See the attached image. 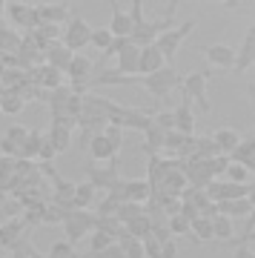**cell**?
Returning a JSON list of instances; mask_svg holds the SVG:
<instances>
[{
  "mask_svg": "<svg viewBox=\"0 0 255 258\" xmlns=\"http://www.w3.org/2000/svg\"><path fill=\"white\" fill-rule=\"evenodd\" d=\"M207 60L221 69H235V49L227 43H212V46H207Z\"/></svg>",
  "mask_w": 255,
  "mask_h": 258,
  "instance_id": "7",
  "label": "cell"
},
{
  "mask_svg": "<svg viewBox=\"0 0 255 258\" xmlns=\"http://www.w3.org/2000/svg\"><path fill=\"white\" fill-rule=\"evenodd\" d=\"M95 186L86 181V184H75V210H86L92 201H95Z\"/></svg>",
  "mask_w": 255,
  "mask_h": 258,
  "instance_id": "19",
  "label": "cell"
},
{
  "mask_svg": "<svg viewBox=\"0 0 255 258\" xmlns=\"http://www.w3.org/2000/svg\"><path fill=\"white\" fill-rule=\"evenodd\" d=\"M144 83V89H149V92L155 95V98H166V92H172V86H178V75H175L172 66H164L161 72L149 75Z\"/></svg>",
  "mask_w": 255,
  "mask_h": 258,
  "instance_id": "5",
  "label": "cell"
},
{
  "mask_svg": "<svg viewBox=\"0 0 255 258\" xmlns=\"http://www.w3.org/2000/svg\"><path fill=\"white\" fill-rule=\"evenodd\" d=\"M92 252H100V249H106V247H112V244H118V241L112 238V235H106V232H100V230H95L92 232Z\"/></svg>",
  "mask_w": 255,
  "mask_h": 258,
  "instance_id": "26",
  "label": "cell"
},
{
  "mask_svg": "<svg viewBox=\"0 0 255 258\" xmlns=\"http://www.w3.org/2000/svg\"><path fill=\"white\" fill-rule=\"evenodd\" d=\"M0 106H3V112H9V115H15V112H20V109H23V101H20L18 95H9V98H6V101L0 103Z\"/></svg>",
  "mask_w": 255,
  "mask_h": 258,
  "instance_id": "30",
  "label": "cell"
},
{
  "mask_svg": "<svg viewBox=\"0 0 255 258\" xmlns=\"http://www.w3.org/2000/svg\"><path fill=\"white\" fill-rule=\"evenodd\" d=\"M37 20L43 23V26H55L60 20L69 18V3H43V6H37Z\"/></svg>",
  "mask_w": 255,
  "mask_h": 258,
  "instance_id": "8",
  "label": "cell"
},
{
  "mask_svg": "<svg viewBox=\"0 0 255 258\" xmlns=\"http://www.w3.org/2000/svg\"><path fill=\"white\" fill-rule=\"evenodd\" d=\"M161 252H164V258H175V255H178L175 241H164V244H161Z\"/></svg>",
  "mask_w": 255,
  "mask_h": 258,
  "instance_id": "31",
  "label": "cell"
},
{
  "mask_svg": "<svg viewBox=\"0 0 255 258\" xmlns=\"http://www.w3.org/2000/svg\"><path fill=\"white\" fill-rule=\"evenodd\" d=\"M6 141H9L12 147L18 149V147H23L29 141V129H23V126H12L9 132H6Z\"/></svg>",
  "mask_w": 255,
  "mask_h": 258,
  "instance_id": "27",
  "label": "cell"
},
{
  "mask_svg": "<svg viewBox=\"0 0 255 258\" xmlns=\"http://www.w3.org/2000/svg\"><path fill=\"white\" fill-rule=\"evenodd\" d=\"M192 29H195V23H192V20H186V23H183V26H178V29L161 32V35H158V40H155V49L166 57V60H169V57H175V52L181 49V43L186 40V35H189Z\"/></svg>",
  "mask_w": 255,
  "mask_h": 258,
  "instance_id": "2",
  "label": "cell"
},
{
  "mask_svg": "<svg viewBox=\"0 0 255 258\" xmlns=\"http://www.w3.org/2000/svg\"><path fill=\"white\" fill-rule=\"evenodd\" d=\"M95 227H98V218L86 210H72L63 215V232H66V238H69V244L83 238L86 232H95Z\"/></svg>",
  "mask_w": 255,
  "mask_h": 258,
  "instance_id": "1",
  "label": "cell"
},
{
  "mask_svg": "<svg viewBox=\"0 0 255 258\" xmlns=\"http://www.w3.org/2000/svg\"><path fill=\"white\" fill-rule=\"evenodd\" d=\"M164 141H166V132L164 129H158L155 123L146 129V144H144V149L149 152V155H155L158 149H164Z\"/></svg>",
  "mask_w": 255,
  "mask_h": 258,
  "instance_id": "20",
  "label": "cell"
},
{
  "mask_svg": "<svg viewBox=\"0 0 255 258\" xmlns=\"http://www.w3.org/2000/svg\"><path fill=\"white\" fill-rule=\"evenodd\" d=\"M46 141H49V147L55 149V152H66V149L72 147V129L63 126V123H52Z\"/></svg>",
  "mask_w": 255,
  "mask_h": 258,
  "instance_id": "13",
  "label": "cell"
},
{
  "mask_svg": "<svg viewBox=\"0 0 255 258\" xmlns=\"http://www.w3.org/2000/svg\"><path fill=\"white\" fill-rule=\"evenodd\" d=\"M0 52L3 55H18L20 52V37L18 35H12L9 29H0Z\"/></svg>",
  "mask_w": 255,
  "mask_h": 258,
  "instance_id": "22",
  "label": "cell"
},
{
  "mask_svg": "<svg viewBox=\"0 0 255 258\" xmlns=\"http://www.w3.org/2000/svg\"><path fill=\"white\" fill-rule=\"evenodd\" d=\"M46 258H78V255H75V247L69 244V241H60V244L52 247V252H49Z\"/></svg>",
  "mask_w": 255,
  "mask_h": 258,
  "instance_id": "28",
  "label": "cell"
},
{
  "mask_svg": "<svg viewBox=\"0 0 255 258\" xmlns=\"http://www.w3.org/2000/svg\"><path fill=\"white\" fill-rule=\"evenodd\" d=\"M183 101H195L204 112H210V101H207V72H192L183 81Z\"/></svg>",
  "mask_w": 255,
  "mask_h": 258,
  "instance_id": "4",
  "label": "cell"
},
{
  "mask_svg": "<svg viewBox=\"0 0 255 258\" xmlns=\"http://www.w3.org/2000/svg\"><path fill=\"white\" fill-rule=\"evenodd\" d=\"M235 258H255V252H249L246 247H241V249L235 252Z\"/></svg>",
  "mask_w": 255,
  "mask_h": 258,
  "instance_id": "32",
  "label": "cell"
},
{
  "mask_svg": "<svg viewBox=\"0 0 255 258\" xmlns=\"http://www.w3.org/2000/svg\"><path fill=\"white\" fill-rule=\"evenodd\" d=\"M89 72H92V60L86 55H75L69 69H66V75L75 81V86H81V83L89 81Z\"/></svg>",
  "mask_w": 255,
  "mask_h": 258,
  "instance_id": "14",
  "label": "cell"
},
{
  "mask_svg": "<svg viewBox=\"0 0 255 258\" xmlns=\"http://www.w3.org/2000/svg\"><path fill=\"white\" fill-rule=\"evenodd\" d=\"M189 232H195L198 238H212V218H204V215H198V218H192Z\"/></svg>",
  "mask_w": 255,
  "mask_h": 258,
  "instance_id": "23",
  "label": "cell"
},
{
  "mask_svg": "<svg viewBox=\"0 0 255 258\" xmlns=\"http://www.w3.org/2000/svg\"><path fill=\"white\" fill-rule=\"evenodd\" d=\"M115 57H118V75H135L138 60H141V49H138L135 43L123 40V46H120V52Z\"/></svg>",
  "mask_w": 255,
  "mask_h": 258,
  "instance_id": "6",
  "label": "cell"
},
{
  "mask_svg": "<svg viewBox=\"0 0 255 258\" xmlns=\"http://www.w3.org/2000/svg\"><path fill=\"white\" fill-rule=\"evenodd\" d=\"M89 152H92V158H95V161H109V158H115V152H118V149L112 147L103 135H95V138H92V144H89Z\"/></svg>",
  "mask_w": 255,
  "mask_h": 258,
  "instance_id": "17",
  "label": "cell"
},
{
  "mask_svg": "<svg viewBox=\"0 0 255 258\" xmlns=\"http://www.w3.org/2000/svg\"><path fill=\"white\" fill-rule=\"evenodd\" d=\"M175 112V132H181L186 138H192V132H195V115H192V103L183 101Z\"/></svg>",
  "mask_w": 255,
  "mask_h": 258,
  "instance_id": "11",
  "label": "cell"
},
{
  "mask_svg": "<svg viewBox=\"0 0 255 258\" xmlns=\"http://www.w3.org/2000/svg\"><path fill=\"white\" fill-rule=\"evenodd\" d=\"M164 66H166V57L155 49V43H152V46H146V49H141L138 72H144V75H155V72H161Z\"/></svg>",
  "mask_w": 255,
  "mask_h": 258,
  "instance_id": "9",
  "label": "cell"
},
{
  "mask_svg": "<svg viewBox=\"0 0 255 258\" xmlns=\"http://www.w3.org/2000/svg\"><path fill=\"white\" fill-rule=\"evenodd\" d=\"M89 37H92L89 23H86L83 18H72L69 20V26H66V32H63V46L75 55V52H81V49L89 43Z\"/></svg>",
  "mask_w": 255,
  "mask_h": 258,
  "instance_id": "3",
  "label": "cell"
},
{
  "mask_svg": "<svg viewBox=\"0 0 255 258\" xmlns=\"http://www.w3.org/2000/svg\"><path fill=\"white\" fill-rule=\"evenodd\" d=\"M132 29H135L132 18H129L126 12H123V6H120V3H115V6H112V23H109V32H112L115 37H120V40H126V37L132 35Z\"/></svg>",
  "mask_w": 255,
  "mask_h": 258,
  "instance_id": "10",
  "label": "cell"
},
{
  "mask_svg": "<svg viewBox=\"0 0 255 258\" xmlns=\"http://www.w3.org/2000/svg\"><path fill=\"white\" fill-rule=\"evenodd\" d=\"M89 43H92L95 49H100V52H109L112 43H115V35H112L109 29H92Z\"/></svg>",
  "mask_w": 255,
  "mask_h": 258,
  "instance_id": "21",
  "label": "cell"
},
{
  "mask_svg": "<svg viewBox=\"0 0 255 258\" xmlns=\"http://www.w3.org/2000/svg\"><path fill=\"white\" fill-rule=\"evenodd\" d=\"M3 15H6V3H0V18H3Z\"/></svg>",
  "mask_w": 255,
  "mask_h": 258,
  "instance_id": "33",
  "label": "cell"
},
{
  "mask_svg": "<svg viewBox=\"0 0 255 258\" xmlns=\"http://www.w3.org/2000/svg\"><path fill=\"white\" fill-rule=\"evenodd\" d=\"M18 232H20V221H15V224H9L6 230H0V244H15L18 241Z\"/></svg>",
  "mask_w": 255,
  "mask_h": 258,
  "instance_id": "29",
  "label": "cell"
},
{
  "mask_svg": "<svg viewBox=\"0 0 255 258\" xmlns=\"http://www.w3.org/2000/svg\"><path fill=\"white\" fill-rule=\"evenodd\" d=\"M189 218H183V215H172L169 221H166V227H169V235H186L189 232Z\"/></svg>",
  "mask_w": 255,
  "mask_h": 258,
  "instance_id": "25",
  "label": "cell"
},
{
  "mask_svg": "<svg viewBox=\"0 0 255 258\" xmlns=\"http://www.w3.org/2000/svg\"><path fill=\"white\" fill-rule=\"evenodd\" d=\"M227 178H229V184H246L249 169H246L244 164H229L227 166Z\"/></svg>",
  "mask_w": 255,
  "mask_h": 258,
  "instance_id": "24",
  "label": "cell"
},
{
  "mask_svg": "<svg viewBox=\"0 0 255 258\" xmlns=\"http://www.w3.org/2000/svg\"><path fill=\"white\" fill-rule=\"evenodd\" d=\"M212 144L218 149L221 155H232L241 144V135H238L235 129H218V132H212Z\"/></svg>",
  "mask_w": 255,
  "mask_h": 258,
  "instance_id": "12",
  "label": "cell"
},
{
  "mask_svg": "<svg viewBox=\"0 0 255 258\" xmlns=\"http://www.w3.org/2000/svg\"><path fill=\"white\" fill-rule=\"evenodd\" d=\"M232 232H235L232 218H227V215H212V238L229 241V238H232Z\"/></svg>",
  "mask_w": 255,
  "mask_h": 258,
  "instance_id": "18",
  "label": "cell"
},
{
  "mask_svg": "<svg viewBox=\"0 0 255 258\" xmlns=\"http://www.w3.org/2000/svg\"><path fill=\"white\" fill-rule=\"evenodd\" d=\"M255 63V29L246 35L244 46L235 52V69H246V66Z\"/></svg>",
  "mask_w": 255,
  "mask_h": 258,
  "instance_id": "16",
  "label": "cell"
},
{
  "mask_svg": "<svg viewBox=\"0 0 255 258\" xmlns=\"http://www.w3.org/2000/svg\"><path fill=\"white\" fill-rule=\"evenodd\" d=\"M72 52H69V49L66 46H52L49 49V57H46V66H52V69H57V72H66V69H69V63H72Z\"/></svg>",
  "mask_w": 255,
  "mask_h": 258,
  "instance_id": "15",
  "label": "cell"
}]
</instances>
